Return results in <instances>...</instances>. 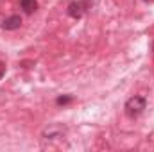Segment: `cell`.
<instances>
[{
	"label": "cell",
	"mask_w": 154,
	"mask_h": 152,
	"mask_svg": "<svg viewBox=\"0 0 154 152\" xmlns=\"http://www.w3.org/2000/svg\"><path fill=\"white\" fill-rule=\"evenodd\" d=\"M145 106H147V102H145V99H143V97H140V95L131 97V99L125 102V113H127V116L134 118V116H138V114L143 113Z\"/></svg>",
	"instance_id": "obj_1"
},
{
	"label": "cell",
	"mask_w": 154,
	"mask_h": 152,
	"mask_svg": "<svg viewBox=\"0 0 154 152\" xmlns=\"http://www.w3.org/2000/svg\"><path fill=\"white\" fill-rule=\"evenodd\" d=\"M90 5V0H84V2H72L68 5V14L72 18H81L86 11V7Z\"/></svg>",
	"instance_id": "obj_2"
},
{
	"label": "cell",
	"mask_w": 154,
	"mask_h": 152,
	"mask_svg": "<svg viewBox=\"0 0 154 152\" xmlns=\"http://www.w3.org/2000/svg\"><path fill=\"white\" fill-rule=\"evenodd\" d=\"M20 25H22V18L18 14H13V16L5 18L4 23H2V27L5 31H16V29H20Z\"/></svg>",
	"instance_id": "obj_3"
},
{
	"label": "cell",
	"mask_w": 154,
	"mask_h": 152,
	"mask_svg": "<svg viewBox=\"0 0 154 152\" xmlns=\"http://www.w3.org/2000/svg\"><path fill=\"white\" fill-rule=\"evenodd\" d=\"M20 5H22V9H23L27 14H32V13L38 9V2H36V0H20Z\"/></svg>",
	"instance_id": "obj_4"
},
{
	"label": "cell",
	"mask_w": 154,
	"mask_h": 152,
	"mask_svg": "<svg viewBox=\"0 0 154 152\" xmlns=\"http://www.w3.org/2000/svg\"><path fill=\"white\" fill-rule=\"evenodd\" d=\"M56 102H57L59 106H61V104H68V102H72V97H59Z\"/></svg>",
	"instance_id": "obj_5"
},
{
	"label": "cell",
	"mask_w": 154,
	"mask_h": 152,
	"mask_svg": "<svg viewBox=\"0 0 154 152\" xmlns=\"http://www.w3.org/2000/svg\"><path fill=\"white\" fill-rule=\"evenodd\" d=\"M4 74H5V65H4V63H0V79L4 77Z\"/></svg>",
	"instance_id": "obj_6"
}]
</instances>
